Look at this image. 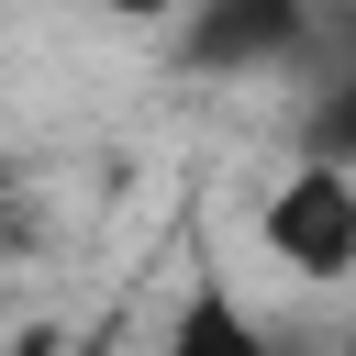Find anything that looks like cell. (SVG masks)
<instances>
[{
  "label": "cell",
  "instance_id": "4",
  "mask_svg": "<svg viewBox=\"0 0 356 356\" xmlns=\"http://www.w3.org/2000/svg\"><path fill=\"white\" fill-rule=\"evenodd\" d=\"M300 156L356 167V67H323V89L300 100Z\"/></svg>",
  "mask_w": 356,
  "mask_h": 356
},
{
  "label": "cell",
  "instance_id": "5",
  "mask_svg": "<svg viewBox=\"0 0 356 356\" xmlns=\"http://www.w3.org/2000/svg\"><path fill=\"white\" fill-rule=\"evenodd\" d=\"M0 356H122V323H89V334H56V323H22Z\"/></svg>",
  "mask_w": 356,
  "mask_h": 356
},
{
  "label": "cell",
  "instance_id": "3",
  "mask_svg": "<svg viewBox=\"0 0 356 356\" xmlns=\"http://www.w3.org/2000/svg\"><path fill=\"white\" fill-rule=\"evenodd\" d=\"M156 356H278V345H267V323L245 312V289H234L222 267H189V289H178Z\"/></svg>",
  "mask_w": 356,
  "mask_h": 356
},
{
  "label": "cell",
  "instance_id": "1",
  "mask_svg": "<svg viewBox=\"0 0 356 356\" xmlns=\"http://www.w3.org/2000/svg\"><path fill=\"white\" fill-rule=\"evenodd\" d=\"M256 245H267L289 278H312V289L356 278V167L289 156V167L256 189Z\"/></svg>",
  "mask_w": 356,
  "mask_h": 356
},
{
  "label": "cell",
  "instance_id": "7",
  "mask_svg": "<svg viewBox=\"0 0 356 356\" xmlns=\"http://www.w3.org/2000/svg\"><path fill=\"white\" fill-rule=\"evenodd\" d=\"M22 245V200H11V178H0V256Z\"/></svg>",
  "mask_w": 356,
  "mask_h": 356
},
{
  "label": "cell",
  "instance_id": "6",
  "mask_svg": "<svg viewBox=\"0 0 356 356\" xmlns=\"http://www.w3.org/2000/svg\"><path fill=\"white\" fill-rule=\"evenodd\" d=\"M100 11H111V22H178L189 0H100Z\"/></svg>",
  "mask_w": 356,
  "mask_h": 356
},
{
  "label": "cell",
  "instance_id": "2",
  "mask_svg": "<svg viewBox=\"0 0 356 356\" xmlns=\"http://www.w3.org/2000/svg\"><path fill=\"white\" fill-rule=\"evenodd\" d=\"M167 33L189 78H289L323 44V0H189Z\"/></svg>",
  "mask_w": 356,
  "mask_h": 356
}]
</instances>
